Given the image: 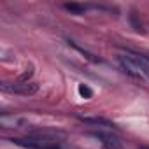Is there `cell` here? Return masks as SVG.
<instances>
[{
    "mask_svg": "<svg viewBox=\"0 0 149 149\" xmlns=\"http://www.w3.org/2000/svg\"><path fill=\"white\" fill-rule=\"evenodd\" d=\"M2 90L9 91V93H18V95H23V97H30V95H35L39 91V84H35V83H23V84H14V86L2 84Z\"/></svg>",
    "mask_w": 149,
    "mask_h": 149,
    "instance_id": "1",
    "label": "cell"
},
{
    "mask_svg": "<svg viewBox=\"0 0 149 149\" xmlns=\"http://www.w3.org/2000/svg\"><path fill=\"white\" fill-rule=\"evenodd\" d=\"M119 61H121V65H123V68H125V72L128 74L130 77H133V79H140V81H144L146 77H144V74L139 70V67L135 65V61L128 56V54H123V56H119Z\"/></svg>",
    "mask_w": 149,
    "mask_h": 149,
    "instance_id": "2",
    "label": "cell"
},
{
    "mask_svg": "<svg viewBox=\"0 0 149 149\" xmlns=\"http://www.w3.org/2000/svg\"><path fill=\"white\" fill-rule=\"evenodd\" d=\"M91 137H95V139H98L107 149H119L121 147V142H119V139L118 137H114V135H107V133H102V132H91L90 133Z\"/></svg>",
    "mask_w": 149,
    "mask_h": 149,
    "instance_id": "3",
    "label": "cell"
},
{
    "mask_svg": "<svg viewBox=\"0 0 149 149\" xmlns=\"http://www.w3.org/2000/svg\"><path fill=\"white\" fill-rule=\"evenodd\" d=\"M83 123L86 125H93V126H104V128H116V125L105 118H98V116H81L79 118Z\"/></svg>",
    "mask_w": 149,
    "mask_h": 149,
    "instance_id": "4",
    "label": "cell"
},
{
    "mask_svg": "<svg viewBox=\"0 0 149 149\" xmlns=\"http://www.w3.org/2000/svg\"><path fill=\"white\" fill-rule=\"evenodd\" d=\"M133 61H135V65L139 67V70L144 74V77L146 79H149V63H147V60L146 58H142V56H139V54H135V53H126Z\"/></svg>",
    "mask_w": 149,
    "mask_h": 149,
    "instance_id": "5",
    "label": "cell"
},
{
    "mask_svg": "<svg viewBox=\"0 0 149 149\" xmlns=\"http://www.w3.org/2000/svg\"><path fill=\"white\" fill-rule=\"evenodd\" d=\"M65 9L67 11H70L72 14H84L86 13V9H88V6H83V4H76V2H70V4H65Z\"/></svg>",
    "mask_w": 149,
    "mask_h": 149,
    "instance_id": "6",
    "label": "cell"
},
{
    "mask_svg": "<svg viewBox=\"0 0 149 149\" xmlns=\"http://www.w3.org/2000/svg\"><path fill=\"white\" fill-rule=\"evenodd\" d=\"M13 142H16L18 146H23V147H30V149H40L42 146L35 140H25V139H14Z\"/></svg>",
    "mask_w": 149,
    "mask_h": 149,
    "instance_id": "7",
    "label": "cell"
},
{
    "mask_svg": "<svg viewBox=\"0 0 149 149\" xmlns=\"http://www.w3.org/2000/svg\"><path fill=\"white\" fill-rule=\"evenodd\" d=\"M32 74H33V68L30 67V68H26V72H23V74H21V76L18 77V81H19L21 84H23V83H28V79L32 77Z\"/></svg>",
    "mask_w": 149,
    "mask_h": 149,
    "instance_id": "8",
    "label": "cell"
},
{
    "mask_svg": "<svg viewBox=\"0 0 149 149\" xmlns=\"http://www.w3.org/2000/svg\"><path fill=\"white\" fill-rule=\"evenodd\" d=\"M79 93H81L84 98H91V97H93V91H91V88H88L86 84H79Z\"/></svg>",
    "mask_w": 149,
    "mask_h": 149,
    "instance_id": "9",
    "label": "cell"
},
{
    "mask_svg": "<svg viewBox=\"0 0 149 149\" xmlns=\"http://www.w3.org/2000/svg\"><path fill=\"white\" fill-rule=\"evenodd\" d=\"M44 149H60L58 146H47V147H44Z\"/></svg>",
    "mask_w": 149,
    "mask_h": 149,
    "instance_id": "10",
    "label": "cell"
},
{
    "mask_svg": "<svg viewBox=\"0 0 149 149\" xmlns=\"http://www.w3.org/2000/svg\"><path fill=\"white\" fill-rule=\"evenodd\" d=\"M140 149H149V147H140Z\"/></svg>",
    "mask_w": 149,
    "mask_h": 149,
    "instance_id": "11",
    "label": "cell"
},
{
    "mask_svg": "<svg viewBox=\"0 0 149 149\" xmlns=\"http://www.w3.org/2000/svg\"><path fill=\"white\" fill-rule=\"evenodd\" d=\"M146 60H149V56H147V58H146Z\"/></svg>",
    "mask_w": 149,
    "mask_h": 149,
    "instance_id": "12",
    "label": "cell"
}]
</instances>
